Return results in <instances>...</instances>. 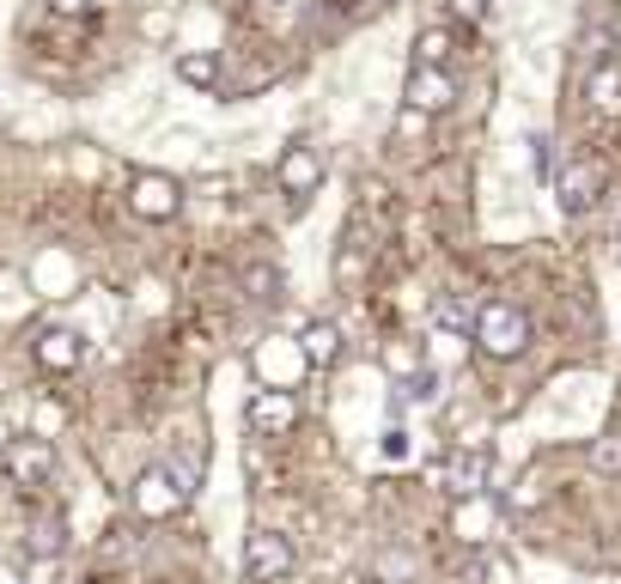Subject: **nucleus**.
<instances>
[{"mask_svg":"<svg viewBox=\"0 0 621 584\" xmlns=\"http://www.w3.org/2000/svg\"><path fill=\"white\" fill-rule=\"evenodd\" d=\"M476 347L487 359H518L530 347V317L512 305V299H487L476 310Z\"/></svg>","mask_w":621,"mask_h":584,"instance_id":"f257e3e1","label":"nucleus"},{"mask_svg":"<svg viewBox=\"0 0 621 584\" xmlns=\"http://www.w3.org/2000/svg\"><path fill=\"white\" fill-rule=\"evenodd\" d=\"M183 499H189V487L172 475V469H140V481L128 487V506H135V518H147V523L177 518Z\"/></svg>","mask_w":621,"mask_h":584,"instance_id":"f03ea898","label":"nucleus"},{"mask_svg":"<svg viewBox=\"0 0 621 584\" xmlns=\"http://www.w3.org/2000/svg\"><path fill=\"white\" fill-rule=\"evenodd\" d=\"M293 567H299V554H293V542L280 536V530H250V536H244V572H250V584H280Z\"/></svg>","mask_w":621,"mask_h":584,"instance_id":"7ed1b4c3","label":"nucleus"},{"mask_svg":"<svg viewBox=\"0 0 621 584\" xmlns=\"http://www.w3.org/2000/svg\"><path fill=\"white\" fill-rule=\"evenodd\" d=\"M177 207H183V183L165 177V170H140L135 183H128V214L165 226V219H177Z\"/></svg>","mask_w":621,"mask_h":584,"instance_id":"20e7f679","label":"nucleus"},{"mask_svg":"<svg viewBox=\"0 0 621 584\" xmlns=\"http://www.w3.org/2000/svg\"><path fill=\"white\" fill-rule=\"evenodd\" d=\"M250 366H256V378L263 384H275V390H293L299 378H305V347L299 341H287V335H268V341H256V354H250Z\"/></svg>","mask_w":621,"mask_h":584,"instance_id":"39448f33","label":"nucleus"},{"mask_svg":"<svg viewBox=\"0 0 621 584\" xmlns=\"http://www.w3.org/2000/svg\"><path fill=\"white\" fill-rule=\"evenodd\" d=\"M0 469H7V481H13V487H31V481H43L49 469H55V445H49L43 432L7 439V450H0Z\"/></svg>","mask_w":621,"mask_h":584,"instance_id":"423d86ee","label":"nucleus"},{"mask_svg":"<svg viewBox=\"0 0 621 584\" xmlns=\"http://www.w3.org/2000/svg\"><path fill=\"white\" fill-rule=\"evenodd\" d=\"M244 420H250V432H263V439H275V432H293V427H299V396H293V390L263 384L256 396H250Z\"/></svg>","mask_w":621,"mask_h":584,"instance_id":"0eeeda50","label":"nucleus"},{"mask_svg":"<svg viewBox=\"0 0 621 584\" xmlns=\"http://www.w3.org/2000/svg\"><path fill=\"white\" fill-rule=\"evenodd\" d=\"M275 183H280V195H293V201L317 195L324 189V153L317 147H287L275 165Z\"/></svg>","mask_w":621,"mask_h":584,"instance_id":"6e6552de","label":"nucleus"},{"mask_svg":"<svg viewBox=\"0 0 621 584\" xmlns=\"http://www.w3.org/2000/svg\"><path fill=\"white\" fill-rule=\"evenodd\" d=\"M403 98H408V110H420V116H439V110L457 104V86H451L445 67H420V62H415V74H408Z\"/></svg>","mask_w":621,"mask_h":584,"instance_id":"1a4fd4ad","label":"nucleus"},{"mask_svg":"<svg viewBox=\"0 0 621 584\" xmlns=\"http://www.w3.org/2000/svg\"><path fill=\"white\" fill-rule=\"evenodd\" d=\"M555 195H560V207H567V214H585L591 201L604 195V165H597V158H573V165L560 170Z\"/></svg>","mask_w":621,"mask_h":584,"instance_id":"9d476101","label":"nucleus"},{"mask_svg":"<svg viewBox=\"0 0 621 584\" xmlns=\"http://www.w3.org/2000/svg\"><path fill=\"white\" fill-rule=\"evenodd\" d=\"M31 359L43 371H79V359H86V341H79V329H43V335L31 341Z\"/></svg>","mask_w":621,"mask_h":584,"instance_id":"9b49d317","label":"nucleus"},{"mask_svg":"<svg viewBox=\"0 0 621 584\" xmlns=\"http://www.w3.org/2000/svg\"><path fill=\"white\" fill-rule=\"evenodd\" d=\"M439 481H445L457 499H476V493H482V481H487V457H482V450H457V457H445Z\"/></svg>","mask_w":621,"mask_h":584,"instance_id":"f8f14e48","label":"nucleus"},{"mask_svg":"<svg viewBox=\"0 0 621 584\" xmlns=\"http://www.w3.org/2000/svg\"><path fill=\"white\" fill-rule=\"evenodd\" d=\"M591 110L597 116H621V67L616 62L591 67Z\"/></svg>","mask_w":621,"mask_h":584,"instance_id":"ddd939ff","label":"nucleus"},{"mask_svg":"<svg viewBox=\"0 0 621 584\" xmlns=\"http://www.w3.org/2000/svg\"><path fill=\"white\" fill-rule=\"evenodd\" d=\"M299 347H305L310 366H335V359H342V329H335V323H305Z\"/></svg>","mask_w":621,"mask_h":584,"instance_id":"4468645a","label":"nucleus"},{"mask_svg":"<svg viewBox=\"0 0 621 584\" xmlns=\"http://www.w3.org/2000/svg\"><path fill=\"white\" fill-rule=\"evenodd\" d=\"M177 79H183V86H219V55L214 49H183V55H177Z\"/></svg>","mask_w":621,"mask_h":584,"instance_id":"2eb2a0df","label":"nucleus"},{"mask_svg":"<svg viewBox=\"0 0 621 584\" xmlns=\"http://www.w3.org/2000/svg\"><path fill=\"white\" fill-rule=\"evenodd\" d=\"M62 548H67V518H62V511H43L37 530H31V554H37V560H55Z\"/></svg>","mask_w":621,"mask_h":584,"instance_id":"dca6fc26","label":"nucleus"},{"mask_svg":"<svg viewBox=\"0 0 621 584\" xmlns=\"http://www.w3.org/2000/svg\"><path fill=\"white\" fill-rule=\"evenodd\" d=\"M244 292L268 305V299L280 292V268H268V262H250V268H244Z\"/></svg>","mask_w":621,"mask_h":584,"instance_id":"f3484780","label":"nucleus"},{"mask_svg":"<svg viewBox=\"0 0 621 584\" xmlns=\"http://www.w3.org/2000/svg\"><path fill=\"white\" fill-rule=\"evenodd\" d=\"M445 55H451V37L445 31H420V43H415V62L420 67H445Z\"/></svg>","mask_w":621,"mask_h":584,"instance_id":"a211bd4d","label":"nucleus"},{"mask_svg":"<svg viewBox=\"0 0 621 584\" xmlns=\"http://www.w3.org/2000/svg\"><path fill=\"white\" fill-rule=\"evenodd\" d=\"M591 469L597 475H621V439H597L591 445Z\"/></svg>","mask_w":621,"mask_h":584,"instance_id":"6ab92c4d","label":"nucleus"},{"mask_svg":"<svg viewBox=\"0 0 621 584\" xmlns=\"http://www.w3.org/2000/svg\"><path fill=\"white\" fill-rule=\"evenodd\" d=\"M378 572H384L390 584H403V579H415V560H408V554H384V567Z\"/></svg>","mask_w":621,"mask_h":584,"instance_id":"aec40b11","label":"nucleus"},{"mask_svg":"<svg viewBox=\"0 0 621 584\" xmlns=\"http://www.w3.org/2000/svg\"><path fill=\"white\" fill-rule=\"evenodd\" d=\"M451 13L464 18V25H476V18H487V0H451Z\"/></svg>","mask_w":621,"mask_h":584,"instance_id":"412c9836","label":"nucleus"},{"mask_svg":"<svg viewBox=\"0 0 621 584\" xmlns=\"http://www.w3.org/2000/svg\"><path fill=\"white\" fill-rule=\"evenodd\" d=\"M384 457H408V432H403V427L384 432Z\"/></svg>","mask_w":621,"mask_h":584,"instance_id":"4be33fe9","label":"nucleus"},{"mask_svg":"<svg viewBox=\"0 0 621 584\" xmlns=\"http://www.w3.org/2000/svg\"><path fill=\"white\" fill-rule=\"evenodd\" d=\"M390 371H415V354H408V347H390Z\"/></svg>","mask_w":621,"mask_h":584,"instance_id":"5701e85b","label":"nucleus"},{"mask_svg":"<svg viewBox=\"0 0 621 584\" xmlns=\"http://www.w3.org/2000/svg\"><path fill=\"white\" fill-rule=\"evenodd\" d=\"M49 7H55V13H67V18H79L86 7H92V0H49Z\"/></svg>","mask_w":621,"mask_h":584,"instance_id":"b1692460","label":"nucleus"},{"mask_svg":"<svg viewBox=\"0 0 621 584\" xmlns=\"http://www.w3.org/2000/svg\"><path fill=\"white\" fill-rule=\"evenodd\" d=\"M616 238H621V219H616Z\"/></svg>","mask_w":621,"mask_h":584,"instance_id":"393cba45","label":"nucleus"},{"mask_svg":"<svg viewBox=\"0 0 621 584\" xmlns=\"http://www.w3.org/2000/svg\"><path fill=\"white\" fill-rule=\"evenodd\" d=\"M372 7H384V0H372Z\"/></svg>","mask_w":621,"mask_h":584,"instance_id":"a878e982","label":"nucleus"}]
</instances>
